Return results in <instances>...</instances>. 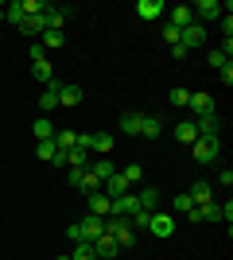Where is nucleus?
Instances as JSON below:
<instances>
[{
	"label": "nucleus",
	"mask_w": 233,
	"mask_h": 260,
	"mask_svg": "<svg viewBox=\"0 0 233 260\" xmlns=\"http://www.w3.org/2000/svg\"><path fill=\"white\" fill-rule=\"evenodd\" d=\"M105 233L121 245V252L124 249H136V229H132L128 217H105Z\"/></svg>",
	"instance_id": "f257e3e1"
},
{
	"label": "nucleus",
	"mask_w": 233,
	"mask_h": 260,
	"mask_svg": "<svg viewBox=\"0 0 233 260\" xmlns=\"http://www.w3.org/2000/svg\"><path fill=\"white\" fill-rule=\"evenodd\" d=\"M190 152H194V163H214L218 152H222V140L218 136H198V140L190 144Z\"/></svg>",
	"instance_id": "f03ea898"
},
{
	"label": "nucleus",
	"mask_w": 233,
	"mask_h": 260,
	"mask_svg": "<svg viewBox=\"0 0 233 260\" xmlns=\"http://www.w3.org/2000/svg\"><path fill=\"white\" fill-rule=\"evenodd\" d=\"M86 210L93 217H113V198L105 190H93V194H86Z\"/></svg>",
	"instance_id": "7ed1b4c3"
},
{
	"label": "nucleus",
	"mask_w": 233,
	"mask_h": 260,
	"mask_svg": "<svg viewBox=\"0 0 233 260\" xmlns=\"http://www.w3.org/2000/svg\"><path fill=\"white\" fill-rule=\"evenodd\" d=\"M148 229H152V233H155V237H175V217H171V214H159V210H155V214H152V221H148Z\"/></svg>",
	"instance_id": "20e7f679"
},
{
	"label": "nucleus",
	"mask_w": 233,
	"mask_h": 260,
	"mask_svg": "<svg viewBox=\"0 0 233 260\" xmlns=\"http://www.w3.org/2000/svg\"><path fill=\"white\" fill-rule=\"evenodd\" d=\"M78 233H82V241H97L101 233H105V217H93V214H86L82 221H78Z\"/></svg>",
	"instance_id": "39448f33"
},
{
	"label": "nucleus",
	"mask_w": 233,
	"mask_h": 260,
	"mask_svg": "<svg viewBox=\"0 0 233 260\" xmlns=\"http://www.w3.org/2000/svg\"><path fill=\"white\" fill-rule=\"evenodd\" d=\"M93 256H97V260H117V256H121V245H117L109 233H101V237L93 241Z\"/></svg>",
	"instance_id": "423d86ee"
},
{
	"label": "nucleus",
	"mask_w": 233,
	"mask_h": 260,
	"mask_svg": "<svg viewBox=\"0 0 233 260\" xmlns=\"http://www.w3.org/2000/svg\"><path fill=\"white\" fill-rule=\"evenodd\" d=\"M179 43L187 47V51H194V47H202L206 43V27H202L198 20L190 23V27H183V35H179Z\"/></svg>",
	"instance_id": "0eeeda50"
},
{
	"label": "nucleus",
	"mask_w": 233,
	"mask_h": 260,
	"mask_svg": "<svg viewBox=\"0 0 233 260\" xmlns=\"http://www.w3.org/2000/svg\"><path fill=\"white\" fill-rule=\"evenodd\" d=\"M89 175H93V179H97V183H105V179H109V175H117V163L109 159V155H97V159H89V167H86Z\"/></svg>",
	"instance_id": "6e6552de"
},
{
	"label": "nucleus",
	"mask_w": 233,
	"mask_h": 260,
	"mask_svg": "<svg viewBox=\"0 0 233 260\" xmlns=\"http://www.w3.org/2000/svg\"><path fill=\"white\" fill-rule=\"evenodd\" d=\"M66 16H70V8H55V4H47V8H43L47 31H62V27H66Z\"/></svg>",
	"instance_id": "1a4fd4ad"
},
{
	"label": "nucleus",
	"mask_w": 233,
	"mask_h": 260,
	"mask_svg": "<svg viewBox=\"0 0 233 260\" xmlns=\"http://www.w3.org/2000/svg\"><path fill=\"white\" fill-rule=\"evenodd\" d=\"M187 109H194V120H198V117H210V113H218V109H214V98H210V93H190Z\"/></svg>",
	"instance_id": "9d476101"
},
{
	"label": "nucleus",
	"mask_w": 233,
	"mask_h": 260,
	"mask_svg": "<svg viewBox=\"0 0 233 260\" xmlns=\"http://www.w3.org/2000/svg\"><path fill=\"white\" fill-rule=\"evenodd\" d=\"M74 105H82V89L70 82H58V109H74Z\"/></svg>",
	"instance_id": "9b49d317"
},
{
	"label": "nucleus",
	"mask_w": 233,
	"mask_h": 260,
	"mask_svg": "<svg viewBox=\"0 0 233 260\" xmlns=\"http://www.w3.org/2000/svg\"><path fill=\"white\" fill-rule=\"evenodd\" d=\"M136 210H140V202H136L132 190H128V194H121V198H113V217H132Z\"/></svg>",
	"instance_id": "f8f14e48"
},
{
	"label": "nucleus",
	"mask_w": 233,
	"mask_h": 260,
	"mask_svg": "<svg viewBox=\"0 0 233 260\" xmlns=\"http://www.w3.org/2000/svg\"><path fill=\"white\" fill-rule=\"evenodd\" d=\"M167 23H171V27H179V31H183V27H190V23H194V12H190V4H179V8H171V12H167Z\"/></svg>",
	"instance_id": "ddd939ff"
},
{
	"label": "nucleus",
	"mask_w": 233,
	"mask_h": 260,
	"mask_svg": "<svg viewBox=\"0 0 233 260\" xmlns=\"http://www.w3.org/2000/svg\"><path fill=\"white\" fill-rule=\"evenodd\" d=\"M190 12H194V20H198V23L202 20H218V16H222V4H218V0H198Z\"/></svg>",
	"instance_id": "4468645a"
},
{
	"label": "nucleus",
	"mask_w": 233,
	"mask_h": 260,
	"mask_svg": "<svg viewBox=\"0 0 233 260\" xmlns=\"http://www.w3.org/2000/svg\"><path fill=\"white\" fill-rule=\"evenodd\" d=\"M194 128H198V136H222V117H218V113L198 117V120H194Z\"/></svg>",
	"instance_id": "2eb2a0df"
},
{
	"label": "nucleus",
	"mask_w": 233,
	"mask_h": 260,
	"mask_svg": "<svg viewBox=\"0 0 233 260\" xmlns=\"http://www.w3.org/2000/svg\"><path fill=\"white\" fill-rule=\"evenodd\" d=\"M136 202H140V210H148V214H155V210H159V202H163V194H159L155 186H144V190L136 194Z\"/></svg>",
	"instance_id": "dca6fc26"
},
{
	"label": "nucleus",
	"mask_w": 233,
	"mask_h": 260,
	"mask_svg": "<svg viewBox=\"0 0 233 260\" xmlns=\"http://www.w3.org/2000/svg\"><path fill=\"white\" fill-rule=\"evenodd\" d=\"M163 0H140V4H136V16H140V20H159V16H163Z\"/></svg>",
	"instance_id": "f3484780"
},
{
	"label": "nucleus",
	"mask_w": 233,
	"mask_h": 260,
	"mask_svg": "<svg viewBox=\"0 0 233 260\" xmlns=\"http://www.w3.org/2000/svg\"><path fill=\"white\" fill-rule=\"evenodd\" d=\"M101 190H105V194H109V198H121V194H128L132 186L124 183V179H121V171H117V175H109V179L101 183Z\"/></svg>",
	"instance_id": "a211bd4d"
},
{
	"label": "nucleus",
	"mask_w": 233,
	"mask_h": 260,
	"mask_svg": "<svg viewBox=\"0 0 233 260\" xmlns=\"http://www.w3.org/2000/svg\"><path fill=\"white\" fill-rule=\"evenodd\" d=\"M187 194H190V202H194V206H206V202H214V186H210V183H202V179H198V183L190 186Z\"/></svg>",
	"instance_id": "6ab92c4d"
},
{
	"label": "nucleus",
	"mask_w": 233,
	"mask_h": 260,
	"mask_svg": "<svg viewBox=\"0 0 233 260\" xmlns=\"http://www.w3.org/2000/svg\"><path fill=\"white\" fill-rule=\"evenodd\" d=\"M140 136H144V140H159V136H163V120L159 117H140Z\"/></svg>",
	"instance_id": "aec40b11"
},
{
	"label": "nucleus",
	"mask_w": 233,
	"mask_h": 260,
	"mask_svg": "<svg viewBox=\"0 0 233 260\" xmlns=\"http://www.w3.org/2000/svg\"><path fill=\"white\" fill-rule=\"evenodd\" d=\"M31 74L39 78L43 86H51V82H55V70H51V58H47V54H43V58H35V62H31Z\"/></svg>",
	"instance_id": "412c9836"
},
{
	"label": "nucleus",
	"mask_w": 233,
	"mask_h": 260,
	"mask_svg": "<svg viewBox=\"0 0 233 260\" xmlns=\"http://www.w3.org/2000/svg\"><path fill=\"white\" fill-rule=\"evenodd\" d=\"M175 140H179V144H187V148L198 140V128H194V120H179V124H175Z\"/></svg>",
	"instance_id": "4be33fe9"
},
{
	"label": "nucleus",
	"mask_w": 233,
	"mask_h": 260,
	"mask_svg": "<svg viewBox=\"0 0 233 260\" xmlns=\"http://www.w3.org/2000/svg\"><path fill=\"white\" fill-rule=\"evenodd\" d=\"M23 20H27V16H23V0H8V4H4V23L20 27Z\"/></svg>",
	"instance_id": "5701e85b"
},
{
	"label": "nucleus",
	"mask_w": 233,
	"mask_h": 260,
	"mask_svg": "<svg viewBox=\"0 0 233 260\" xmlns=\"http://www.w3.org/2000/svg\"><path fill=\"white\" fill-rule=\"evenodd\" d=\"M39 47H43V51H58V47H66V31H43V35H39Z\"/></svg>",
	"instance_id": "b1692460"
},
{
	"label": "nucleus",
	"mask_w": 233,
	"mask_h": 260,
	"mask_svg": "<svg viewBox=\"0 0 233 260\" xmlns=\"http://www.w3.org/2000/svg\"><path fill=\"white\" fill-rule=\"evenodd\" d=\"M39 109H43V117L51 113V109H58V82H51V86L43 89V98H39Z\"/></svg>",
	"instance_id": "393cba45"
},
{
	"label": "nucleus",
	"mask_w": 233,
	"mask_h": 260,
	"mask_svg": "<svg viewBox=\"0 0 233 260\" xmlns=\"http://www.w3.org/2000/svg\"><path fill=\"white\" fill-rule=\"evenodd\" d=\"M31 132L39 136V140H55V124H51V117H35V124H31Z\"/></svg>",
	"instance_id": "a878e982"
},
{
	"label": "nucleus",
	"mask_w": 233,
	"mask_h": 260,
	"mask_svg": "<svg viewBox=\"0 0 233 260\" xmlns=\"http://www.w3.org/2000/svg\"><path fill=\"white\" fill-rule=\"evenodd\" d=\"M16 31H23V35H43V31H47V20H43V16H27Z\"/></svg>",
	"instance_id": "bb28decb"
},
{
	"label": "nucleus",
	"mask_w": 233,
	"mask_h": 260,
	"mask_svg": "<svg viewBox=\"0 0 233 260\" xmlns=\"http://www.w3.org/2000/svg\"><path fill=\"white\" fill-rule=\"evenodd\" d=\"M171 210H175V214H187L190 221H194V202H190V194H187V190L171 198Z\"/></svg>",
	"instance_id": "cd10ccee"
},
{
	"label": "nucleus",
	"mask_w": 233,
	"mask_h": 260,
	"mask_svg": "<svg viewBox=\"0 0 233 260\" xmlns=\"http://www.w3.org/2000/svg\"><path fill=\"white\" fill-rule=\"evenodd\" d=\"M117 171H121V179L128 186H136L140 179H144V167H140V163H124V167H117Z\"/></svg>",
	"instance_id": "c85d7f7f"
},
{
	"label": "nucleus",
	"mask_w": 233,
	"mask_h": 260,
	"mask_svg": "<svg viewBox=\"0 0 233 260\" xmlns=\"http://www.w3.org/2000/svg\"><path fill=\"white\" fill-rule=\"evenodd\" d=\"M55 148H58V152H70V148H78V132H70V128L55 132Z\"/></svg>",
	"instance_id": "c756f323"
},
{
	"label": "nucleus",
	"mask_w": 233,
	"mask_h": 260,
	"mask_svg": "<svg viewBox=\"0 0 233 260\" xmlns=\"http://www.w3.org/2000/svg\"><path fill=\"white\" fill-rule=\"evenodd\" d=\"M66 167H89V152L82 148V144L66 152Z\"/></svg>",
	"instance_id": "7c9ffc66"
},
{
	"label": "nucleus",
	"mask_w": 233,
	"mask_h": 260,
	"mask_svg": "<svg viewBox=\"0 0 233 260\" xmlns=\"http://www.w3.org/2000/svg\"><path fill=\"white\" fill-rule=\"evenodd\" d=\"M35 155H39L43 163H55V155H58L55 140H39V144H35Z\"/></svg>",
	"instance_id": "2f4dec72"
},
{
	"label": "nucleus",
	"mask_w": 233,
	"mask_h": 260,
	"mask_svg": "<svg viewBox=\"0 0 233 260\" xmlns=\"http://www.w3.org/2000/svg\"><path fill=\"white\" fill-rule=\"evenodd\" d=\"M121 128L128 132V136H140V113H124V117H121Z\"/></svg>",
	"instance_id": "473e14b6"
},
{
	"label": "nucleus",
	"mask_w": 233,
	"mask_h": 260,
	"mask_svg": "<svg viewBox=\"0 0 233 260\" xmlns=\"http://www.w3.org/2000/svg\"><path fill=\"white\" fill-rule=\"evenodd\" d=\"M167 101H171V105H179V109H187V101H190V89L175 86V89H171V93H167Z\"/></svg>",
	"instance_id": "72a5a7b5"
},
{
	"label": "nucleus",
	"mask_w": 233,
	"mask_h": 260,
	"mask_svg": "<svg viewBox=\"0 0 233 260\" xmlns=\"http://www.w3.org/2000/svg\"><path fill=\"white\" fill-rule=\"evenodd\" d=\"M82 179H86V167H70V175H66L70 190H78V186H82Z\"/></svg>",
	"instance_id": "f704fd0d"
},
{
	"label": "nucleus",
	"mask_w": 233,
	"mask_h": 260,
	"mask_svg": "<svg viewBox=\"0 0 233 260\" xmlns=\"http://www.w3.org/2000/svg\"><path fill=\"white\" fill-rule=\"evenodd\" d=\"M128 221H132V229H148V221H152V214H148V210H136V214L128 217Z\"/></svg>",
	"instance_id": "c9c22d12"
},
{
	"label": "nucleus",
	"mask_w": 233,
	"mask_h": 260,
	"mask_svg": "<svg viewBox=\"0 0 233 260\" xmlns=\"http://www.w3.org/2000/svg\"><path fill=\"white\" fill-rule=\"evenodd\" d=\"M206 62H210V66H214V70H222V66H225V62H229V58H225V54H222V51H210V54H206Z\"/></svg>",
	"instance_id": "e433bc0d"
},
{
	"label": "nucleus",
	"mask_w": 233,
	"mask_h": 260,
	"mask_svg": "<svg viewBox=\"0 0 233 260\" xmlns=\"http://www.w3.org/2000/svg\"><path fill=\"white\" fill-rule=\"evenodd\" d=\"M179 35H183V31H179V27H171V23L163 20V39H167V43L175 47V43H179Z\"/></svg>",
	"instance_id": "4c0bfd02"
},
{
	"label": "nucleus",
	"mask_w": 233,
	"mask_h": 260,
	"mask_svg": "<svg viewBox=\"0 0 233 260\" xmlns=\"http://www.w3.org/2000/svg\"><path fill=\"white\" fill-rule=\"evenodd\" d=\"M218 78H222V86H233V62H225L222 70H218Z\"/></svg>",
	"instance_id": "58836bf2"
},
{
	"label": "nucleus",
	"mask_w": 233,
	"mask_h": 260,
	"mask_svg": "<svg viewBox=\"0 0 233 260\" xmlns=\"http://www.w3.org/2000/svg\"><path fill=\"white\" fill-rule=\"evenodd\" d=\"M222 221H225V229L233 225V202H229V198H225V206H222Z\"/></svg>",
	"instance_id": "ea45409f"
},
{
	"label": "nucleus",
	"mask_w": 233,
	"mask_h": 260,
	"mask_svg": "<svg viewBox=\"0 0 233 260\" xmlns=\"http://www.w3.org/2000/svg\"><path fill=\"white\" fill-rule=\"evenodd\" d=\"M222 35H225V39H233V16H222Z\"/></svg>",
	"instance_id": "a19ab883"
},
{
	"label": "nucleus",
	"mask_w": 233,
	"mask_h": 260,
	"mask_svg": "<svg viewBox=\"0 0 233 260\" xmlns=\"http://www.w3.org/2000/svg\"><path fill=\"white\" fill-rule=\"evenodd\" d=\"M218 183H222V186H233V171H229V167H222V175H218Z\"/></svg>",
	"instance_id": "79ce46f5"
},
{
	"label": "nucleus",
	"mask_w": 233,
	"mask_h": 260,
	"mask_svg": "<svg viewBox=\"0 0 233 260\" xmlns=\"http://www.w3.org/2000/svg\"><path fill=\"white\" fill-rule=\"evenodd\" d=\"M187 54H190V51H187L183 43H175V47H171V58H187Z\"/></svg>",
	"instance_id": "37998d69"
},
{
	"label": "nucleus",
	"mask_w": 233,
	"mask_h": 260,
	"mask_svg": "<svg viewBox=\"0 0 233 260\" xmlns=\"http://www.w3.org/2000/svg\"><path fill=\"white\" fill-rule=\"evenodd\" d=\"M27 54H31V62H35V58H43L47 51H43V47H39V43H31V47H27Z\"/></svg>",
	"instance_id": "c03bdc74"
},
{
	"label": "nucleus",
	"mask_w": 233,
	"mask_h": 260,
	"mask_svg": "<svg viewBox=\"0 0 233 260\" xmlns=\"http://www.w3.org/2000/svg\"><path fill=\"white\" fill-rule=\"evenodd\" d=\"M0 23H4V4H0Z\"/></svg>",
	"instance_id": "a18cd8bd"
},
{
	"label": "nucleus",
	"mask_w": 233,
	"mask_h": 260,
	"mask_svg": "<svg viewBox=\"0 0 233 260\" xmlns=\"http://www.w3.org/2000/svg\"><path fill=\"white\" fill-rule=\"evenodd\" d=\"M55 260H70V256H55Z\"/></svg>",
	"instance_id": "49530a36"
}]
</instances>
